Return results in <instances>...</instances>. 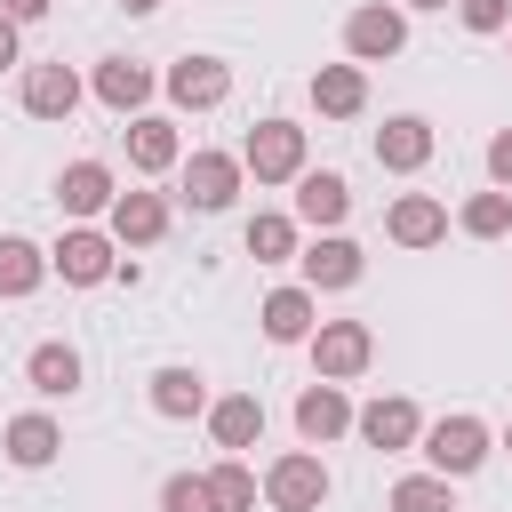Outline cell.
<instances>
[{
	"label": "cell",
	"instance_id": "cell-31",
	"mask_svg": "<svg viewBox=\"0 0 512 512\" xmlns=\"http://www.w3.org/2000/svg\"><path fill=\"white\" fill-rule=\"evenodd\" d=\"M160 512H216V504H208V480H200V472H168V480H160Z\"/></svg>",
	"mask_w": 512,
	"mask_h": 512
},
{
	"label": "cell",
	"instance_id": "cell-22",
	"mask_svg": "<svg viewBox=\"0 0 512 512\" xmlns=\"http://www.w3.org/2000/svg\"><path fill=\"white\" fill-rule=\"evenodd\" d=\"M0 448H8V464H16V472H48V464H56V448H64V432H56V416L24 408V416H8Z\"/></svg>",
	"mask_w": 512,
	"mask_h": 512
},
{
	"label": "cell",
	"instance_id": "cell-28",
	"mask_svg": "<svg viewBox=\"0 0 512 512\" xmlns=\"http://www.w3.org/2000/svg\"><path fill=\"white\" fill-rule=\"evenodd\" d=\"M48 280V248H32L24 232H0V296L16 304V296H32Z\"/></svg>",
	"mask_w": 512,
	"mask_h": 512
},
{
	"label": "cell",
	"instance_id": "cell-37",
	"mask_svg": "<svg viewBox=\"0 0 512 512\" xmlns=\"http://www.w3.org/2000/svg\"><path fill=\"white\" fill-rule=\"evenodd\" d=\"M408 8H448V0H408Z\"/></svg>",
	"mask_w": 512,
	"mask_h": 512
},
{
	"label": "cell",
	"instance_id": "cell-34",
	"mask_svg": "<svg viewBox=\"0 0 512 512\" xmlns=\"http://www.w3.org/2000/svg\"><path fill=\"white\" fill-rule=\"evenodd\" d=\"M48 8H56V0H0V16H8V24H40Z\"/></svg>",
	"mask_w": 512,
	"mask_h": 512
},
{
	"label": "cell",
	"instance_id": "cell-8",
	"mask_svg": "<svg viewBox=\"0 0 512 512\" xmlns=\"http://www.w3.org/2000/svg\"><path fill=\"white\" fill-rule=\"evenodd\" d=\"M352 432H360L376 456H400V448L424 440V408H416L408 392H376L368 408H352Z\"/></svg>",
	"mask_w": 512,
	"mask_h": 512
},
{
	"label": "cell",
	"instance_id": "cell-4",
	"mask_svg": "<svg viewBox=\"0 0 512 512\" xmlns=\"http://www.w3.org/2000/svg\"><path fill=\"white\" fill-rule=\"evenodd\" d=\"M304 352H312V376H320V384H352V376L376 360V328H368V320H320V328L304 336Z\"/></svg>",
	"mask_w": 512,
	"mask_h": 512
},
{
	"label": "cell",
	"instance_id": "cell-14",
	"mask_svg": "<svg viewBox=\"0 0 512 512\" xmlns=\"http://www.w3.org/2000/svg\"><path fill=\"white\" fill-rule=\"evenodd\" d=\"M344 432H352V392L312 376V384L296 392V440H304V448H328V440H344Z\"/></svg>",
	"mask_w": 512,
	"mask_h": 512
},
{
	"label": "cell",
	"instance_id": "cell-1",
	"mask_svg": "<svg viewBox=\"0 0 512 512\" xmlns=\"http://www.w3.org/2000/svg\"><path fill=\"white\" fill-rule=\"evenodd\" d=\"M416 448H424V464H432L440 480H464V472H480V464H488L496 432H488V424H480L472 408H456V416H432Z\"/></svg>",
	"mask_w": 512,
	"mask_h": 512
},
{
	"label": "cell",
	"instance_id": "cell-9",
	"mask_svg": "<svg viewBox=\"0 0 512 512\" xmlns=\"http://www.w3.org/2000/svg\"><path fill=\"white\" fill-rule=\"evenodd\" d=\"M408 48V8H384V0H368V8H352L344 16V56L368 72V64H384V56H400Z\"/></svg>",
	"mask_w": 512,
	"mask_h": 512
},
{
	"label": "cell",
	"instance_id": "cell-17",
	"mask_svg": "<svg viewBox=\"0 0 512 512\" xmlns=\"http://www.w3.org/2000/svg\"><path fill=\"white\" fill-rule=\"evenodd\" d=\"M104 232H112V248H152V240L168 232V200H160V192H112Z\"/></svg>",
	"mask_w": 512,
	"mask_h": 512
},
{
	"label": "cell",
	"instance_id": "cell-15",
	"mask_svg": "<svg viewBox=\"0 0 512 512\" xmlns=\"http://www.w3.org/2000/svg\"><path fill=\"white\" fill-rule=\"evenodd\" d=\"M384 240H392V248H440V240H448V200L400 192V200L384 208Z\"/></svg>",
	"mask_w": 512,
	"mask_h": 512
},
{
	"label": "cell",
	"instance_id": "cell-30",
	"mask_svg": "<svg viewBox=\"0 0 512 512\" xmlns=\"http://www.w3.org/2000/svg\"><path fill=\"white\" fill-rule=\"evenodd\" d=\"M392 512H456V480L408 472V480H392Z\"/></svg>",
	"mask_w": 512,
	"mask_h": 512
},
{
	"label": "cell",
	"instance_id": "cell-26",
	"mask_svg": "<svg viewBox=\"0 0 512 512\" xmlns=\"http://www.w3.org/2000/svg\"><path fill=\"white\" fill-rule=\"evenodd\" d=\"M24 384H32L40 400H72V392H80V352H72V344H32Z\"/></svg>",
	"mask_w": 512,
	"mask_h": 512
},
{
	"label": "cell",
	"instance_id": "cell-19",
	"mask_svg": "<svg viewBox=\"0 0 512 512\" xmlns=\"http://www.w3.org/2000/svg\"><path fill=\"white\" fill-rule=\"evenodd\" d=\"M112 192H120V184H112L104 160H72V168L56 176V208H64L72 224H96V216L112 208Z\"/></svg>",
	"mask_w": 512,
	"mask_h": 512
},
{
	"label": "cell",
	"instance_id": "cell-23",
	"mask_svg": "<svg viewBox=\"0 0 512 512\" xmlns=\"http://www.w3.org/2000/svg\"><path fill=\"white\" fill-rule=\"evenodd\" d=\"M312 112L320 120H360L368 112V72L360 64H320L312 72Z\"/></svg>",
	"mask_w": 512,
	"mask_h": 512
},
{
	"label": "cell",
	"instance_id": "cell-38",
	"mask_svg": "<svg viewBox=\"0 0 512 512\" xmlns=\"http://www.w3.org/2000/svg\"><path fill=\"white\" fill-rule=\"evenodd\" d=\"M504 448H512V432H504Z\"/></svg>",
	"mask_w": 512,
	"mask_h": 512
},
{
	"label": "cell",
	"instance_id": "cell-2",
	"mask_svg": "<svg viewBox=\"0 0 512 512\" xmlns=\"http://www.w3.org/2000/svg\"><path fill=\"white\" fill-rule=\"evenodd\" d=\"M240 168H248L256 184H296V176L312 168V160H304V128H296V120H280V112H272V120H256V128H248V144H240Z\"/></svg>",
	"mask_w": 512,
	"mask_h": 512
},
{
	"label": "cell",
	"instance_id": "cell-18",
	"mask_svg": "<svg viewBox=\"0 0 512 512\" xmlns=\"http://www.w3.org/2000/svg\"><path fill=\"white\" fill-rule=\"evenodd\" d=\"M176 160H184L176 120H168V112H136V120H128V168H136V176H168Z\"/></svg>",
	"mask_w": 512,
	"mask_h": 512
},
{
	"label": "cell",
	"instance_id": "cell-24",
	"mask_svg": "<svg viewBox=\"0 0 512 512\" xmlns=\"http://www.w3.org/2000/svg\"><path fill=\"white\" fill-rule=\"evenodd\" d=\"M256 320H264V336H272V344H304V336L320 328V296H312L304 280H296V288H272Z\"/></svg>",
	"mask_w": 512,
	"mask_h": 512
},
{
	"label": "cell",
	"instance_id": "cell-35",
	"mask_svg": "<svg viewBox=\"0 0 512 512\" xmlns=\"http://www.w3.org/2000/svg\"><path fill=\"white\" fill-rule=\"evenodd\" d=\"M0 64H16V24L0 16Z\"/></svg>",
	"mask_w": 512,
	"mask_h": 512
},
{
	"label": "cell",
	"instance_id": "cell-32",
	"mask_svg": "<svg viewBox=\"0 0 512 512\" xmlns=\"http://www.w3.org/2000/svg\"><path fill=\"white\" fill-rule=\"evenodd\" d=\"M456 16H464V32H512V0H456Z\"/></svg>",
	"mask_w": 512,
	"mask_h": 512
},
{
	"label": "cell",
	"instance_id": "cell-36",
	"mask_svg": "<svg viewBox=\"0 0 512 512\" xmlns=\"http://www.w3.org/2000/svg\"><path fill=\"white\" fill-rule=\"evenodd\" d=\"M120 8H128V16H152V8H160V0H120Z\"/></svg>",
	"mask_w": 512,
	"mask_h": 512
},
{
	"label": "cell",
	"instance_id": "cell-29",
	"mask_svg": "<svg viewBox=\"0 0 512 512\" xmlns=\"http://www.w3.org/2000/svg\"><path fill=\"white\" fill-rule=\"evenodd\" d=\"M456 232H464V240H504V232H512V192H496V184L472 192V200L456 208Z\"/></svg>",
	"mask_w": 512,
	"mask_h": 512
},
{
	"label": "cell",
	"instance_id": "cell-27",
	"mask_svg": "<svg viewBox=\"0 0 512 512\" xmlns=\"http://www.w3.org/2000/svg\"><path fill=\"white\" fill-rule=\"evenodd\" d=\"M200 480H208V504L216 512H256V496H264V480L248 472V456H216Z\"/></svg>",
	"mask_w": 512,
	"mask_h": 512
},
{
	"label": "cell",
	"instance_id": "cell-11",
	"mask_svg": "<svg viewBox=\"0 0 512 512\" xmlns=\"http://www.w3.org/2000/svg\"><path fill=\"white\" fill-rule=\"evenodd\" d=\"M152 88H160V72L136 64V56H104V64L88 72V96H96L104 112H120V120H136V112L152 104Z\"/></svg>",
	"mask_w": 512,
	"mask_h": 512
},
{
	"label": "cell",
	"instance_id": "cell-12",
	"mask_svg": "<svg viewBox=\"0 0 512 512\" xmlns=\"http://www.w3.org/2000/svg\"><path fill=\"white\" fill-rule=\"evenodd\" d=\"M80 96H88V80H80L64 56H56V64H32V72H24V88H16V104H24L32 120H72V112H80Z\"/></svg>",
	"mask_w": 512,
	"mask_h": 512
},
{
	"label": "cell",
	"instance_id": "cell-13",
	"mask_svg": "<svg viewBox=\"0 0 512 512\" xmlns=\"http://www.w3.org/2000/svg\"><path fill=\"white\" fill-rule=\"evenodd\" d=\"M432 152H440V136H432L424 112H392V120L376 128V168H384V176H416Z\"/></svg>",
	"mask_w": 512,
	"mask_h": 512
},
{
	"label": "cell",
	"instance_id": "cell-3",
	"mask_svg": "<svg viewBox=\"0 0 512 512\" xmlns=\"http://www.w3.org/2000/svg\"><path fill=\"white\" fill-rule=\"evenodd\" d=\"M240 184H248L240 152H192V160H176V200L200 208V216H224L240 200Z\"/></svg>",
	"mask_w": 512,
	"mask_h": 512
},
{
	"label": "cell",
	"instance_id": "cell-33",
	"mask_svg": "<svg viewBox=\"0 0 512 512\" xmlns=\"http://www.w3.org/2000/svg\"><path fill=\"white\" fill-rule=\"evenodd\" d=\"M488 184H496V192H512V128H496V136H488Z\"/></svg>",
	"mask_w": 512,
	"mask_h": 512
},
{
	"label": "cell",
	"instance_id": "cell-10",
	"mask_svg": "<svg viewBox=\"0 0 512 512\" xmlns=\"http://www.w3.org/2000/svg\"><path fill=\"white\" fill-rule=\"evenodd\" d=\"M160 88H168L176 112H216V104L232 96V64H224V56H176V64L160 72Z\"/></svg>",
	"mask_w": 512,
	"mask_h": 512
},
{
	"label": "cell",
	"instance_id": "cell-21",
	"mask_svg": "<svg viewBox=\"0 0 512 512\" xmlns=\"http://www.w3.org/2000/svg\"><path fill=\"white\" fill-rule=\"evenodd\" d=\"M152 416H168V424L208 416V376H200V368H184V360L152 368Z\"/></svg>",
	"mask_w": 512,
	"mask_h": 512
},
{
	"label": "cell",
	"instance_id": "cell-16",
	"mask_svg": "<svg viewBox=\"0 0 512 512\" xmlns=\"http://www.w3.org/2000/svg\"><path fill=\"white\" fill-rule=\"evenodd\" d=\"M344 216H352V184H344L336 168H304V176H296V224L344 232Z\"/></svg>",
	"mask_w": 512,
	"mask_h": 512
},
{
	"label": "cell",
	"instance_id": "cell-7",
	"mask_svg": "<svg viewBox=\"0 0 512 512\" xmlns=\"http://www.w3.org/2000/svg\"><path fill=\"white\" fill-rule=\"evenodd\" d=\"M296 264H304V288H312V296H336V288H360L368 248L344 240V232H312V240L296 248Z\"/></svg>",
	"mask_w": 512,
	"mask_h": 512
},
{
	"label": "cell",
	"instance_id": "cell-5",
	"mask_svg": "<svg viewBox=\"0 0 512 512\" xmlns=\"http://www.w3.org/2000/svg\"><path fill=\"white\" fill-rule=\"evenodd\" d=\"M328 488H336V480H328L320 448H288V456L264 464V504H272V512H320Z\"/></svg>",
	"mask_w": 512,
	"mask_h": 512
},
{
	"label": "cell",
	"instance_id": "cell-20",
	"mask_svg": "<svg viewBox=\"0 0 512 512\" xmlns=\"http://www.w3.org/2000/svg\"><path fill=\"white\" fill-rule=\"evenodd\" d=\"M208 440H216L224 456H248V448L264 440V400H256V392H224V400H208Z\"/></svg>",
	"mask_w": 512,
	"mask_h": 512
},
{
	"label": "cell",
	"instance_id": "cell-25",
	"mask_svg": "<svg viewBox=\"0 0 512 512\" xmlns=\"http://www.w3.org/2000/svg\"><path fill=\"white\" fill-rule=\"evenodd\" d=\"M240 240H248V256H256V264H296V248H304V224H296L288 208H256Z\"/></svg>",
	"mask_w": 512,
	"mask_h": 512
},
{
	"label": "cell",
	"instance_id": "cell-6",
	"mask_svg": "<svg viewBox=\"0 0 512 512\" xmlns=\"http://www.w3.org/2000/svg\"><path fill=\"white\" fill-rule=\"evenodd\" d=\"M48 272H56L64 288H104V280L120 272V248H112V232H96V224H64V240L48 248Z\"/></svg>",
	"mask_w": 512,
	"mask_h": 512
}]
</instances>
